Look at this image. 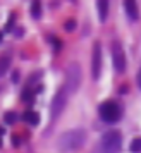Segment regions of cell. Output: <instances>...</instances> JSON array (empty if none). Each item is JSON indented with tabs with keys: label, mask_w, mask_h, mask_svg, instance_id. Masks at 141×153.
Listing matches in <instances>:
<instances>
[{
	"label": "cell",
	"mask_w": 141,
	"mask_h": 153,
	"mask_svg": "<svg viewBox=\"0 0 141 153\" xmlns=\"http://www.w3.org/2000/svg\"><path fill=\"white\" fill-rule=\"evenodd\" d=\"M81 77H83V74H81V67H79L78 64L69 65V69L65 71V81H64V84L60 86V90L55 93V97L52 100V105H50V119H52V120H55V119L64 112L70 95H74L76 90L79 88Z\"/></svg>",
	"instance_id": "6da1fadb"
},
{
	"label": "cell",
	"mask_w": 141,
	"mask_h": 153,
	"mask_svg": "<svg viewBox=\"0 0 141 153\" xmlns=\"http://www.w3.org/2000/svg\"><path fill=\"white\" fill-rule=\"evenodd\" d=\"M85 141H86L85 129H70V131H65L59 138L57 145L64 152H72V150H79L81 146L85 145Z\"/></svg>",
	"instance_id": "7a4b0ae2"
},
{
	"label": "cell",
	"mask_w": 141,
	"mask_h": 153,
	"mask_svg": "<svg viewBox=\"0 0 141 153\" xmlns=\"http://www.w3.org/2000/svg\"><path fill=\"white\" fill-rule=\"evenodd\" d=\"M100 148L103 153H119L122 150V134L119 131H107L102 136Z\"/></svg>",
	"instance_id": "3957f363"
},
{
	"label": "cell",
	"mask_w": 141,
	"mask_h": 153,
	"mask_svg": "<svg viewBox=\"0 0 141 153\" xmlns=\"http://www.w3.org/2000/svg\"><path fill=\"white\" fill-rule=\"evenodd\" d=\"M98 112H100V117L103 122L107 124H114V122H117L122 115V108H120V105L117 102H114V100H107L103 103L98 107Z\"/></svg>",
	"instance_id": "277c9868"
},
{
	"label": "cell",
	"mask_w": 141,
	"mask_h": 153,
	"mask_svg": "<svg viewBox=\"0 0 141 153\" xmlns=\"http://www.w3.org/2000/svg\"><path fill=\"white\" fill-rule=\"evenodd\" d=\"M112 62H114V69L117 71L119 74H122L126 71L127 60H126V53H124V48H122V43L120 42L112 43Z\"/></svg>",
	"instance_id": "5b68a950"
},
{
	"label": "cell",
	"mask_w": 141,
	"mask_h": 153,
	"mask_svg": "<svg viewBox=\"0 0 141 153\" xmlns=\"http://www.w3.org/2000/svg\"><path fill=\"white\" fill-rule=\"evenodd\" d=\"M100 74H102V45H100V42H95L91 57V77L95 81H98Z\"/></svg>",
	"instance_id": "8992f818"
},
{
	"label": "cell",
	"mask_w": 141,
	"mask_h": 153,
	"mask_svg": "<svg viewBox=\"0 0 141 153\" xmlns=\"http://www.w3.org/2000/svg\"><path fill=\"white\" fill-rule=\"evenodd\" d=\"M124 10H126L127 17L131 21H138L140 19V7L136 0H124Z\"/></svg>",
	"instance_id": "52a82bcc"
},
{
	"label": "cell",
	"mask_w": 141,
	"mask_h": 153,
	"mask_svg": "<svg viewBox=\"0 0 141 153\" xmlns=\"http://www.w3.org/2000/svg\"><path fill=\"white\" fill-rule=\"evenodd\" d=\"M96 7H98V17L102 22L107 21L108 16V0H96Z\"/></svg>",
	"instance_id": "ba28073f"
},
{
	"label": "cell",
	"mask_w": 141,
	"mask_h": 153,
	"mask_svg": "<svg viewBox=\"0 0 141 153\" xmlns=\"http://www.w3.org/2000/svg\"><path fill=\"white\" fill-rule=\"evenodd\" d=\"M22 117H24V120H26L29 126H38L40 124V114L35 112V110H26Z\"/></svg>",
	"instance_id": "9c48e42d"
},
{
	"label": "cell",
	"mask_w": 141,
	"mask_h": 153,
	"mask_svg": "<svg viewBox=\"0 0 141 153\" xmlns=\"http://www.w3.org/2000/svg\"><path fill=\"white\" fill-rule=\"evenodd\" d=\"M29 12H31V17L33 19H40L42 17V0H33Z\"/></svg>",
	"instance_id": "30bf717a"
},
{
	"label": "cell",
	"mask_w": 141,
	"mask_h": 153,
	"mask_svg": "<svg viewBox=\"0 0 141 153\" xmlns=\"http://www.w3.org/2000/svg\"><path fill=\"white\" fill-rule=\"evenodd\" d=\"M9 67H10V57L9 55H2L0 57V77L7 72Z\"/></svg>",
	"instance_id": "8fae6325"
},
{
	"label": "cell",
	"mask_w": 141,
	"mask_h": 153,
	"mask_svg": "<svg viewBox=\"0 0 141 153\" xmlns=\"http://www.w3.org/2000/svg\"><path fill=\"white\" fill-rule=\"evenodd\" d=\"M131 152L133 153H141V138H134L133 141H131Z\"/></svg>",
	"instance_id": "7c38bea8"
},
{
	"label": "cell",
	"mask_w": 141,
	"mask_h": 153,
	"mask_svg": "<svg viewBox=\"0 0 141 153\" xmlns=\"http://www.w3.org/2000/svg\"><path fill=\"white\" fill-rule=\"evenodd\" d=\"M16 119H17V115H16L14 112H7L5 114V124H14Z\"/></svg>",
	"instance_id": "4fadbf2b"
},
{
	"label": "cell",
	"mask_w": 141,
	"mask_h": 153,
	"mask_svg": "<svg viewBox=\"0 0 141 153\" xmlns=\"http://www.w3.org/2000/svg\"><path fill=\"white\" fill-rule=\"evenodd\" d=\"M64 28H65V31H74V29H76V21H74V19H69V21L65 22Z\"/></svg>",
	"instance_id": "5bb4252c"
},
{
	"label": "cell",
	"mask_w": 141,
	"mask_h": 153,
	"mask_svg": "<svg viewBox=\"0 0 141 153\" xmlns=\"http://www.w3.org/2000/svg\"><path fill=\"white\" fill-rule=\"evenodd\" d=\"M22 100L24 102H29V100H33V93L29 90H24V93H22Z\"/></svg>",
	"instance_id": "9a60e30c"
},
{
	"label": "cell",
	"mask_w": 141,
	"mask_h": 153,
	"mask_svg": "<svg viewBox=\"0 0 141 153\" xmlns=\"http://www.w3.org/2000/svg\"><path fill=\"white\" fill-rule=\"evenodd\" d=\"M12 24H14V14L9 16V22H7V28H5V31H10V29H12Z\"/></svg>",
	"instance_id": "2e32d148"
},
{
	"label": "cell",
	"mask_w": 141,
	"mask_h": 153,
	"mask_svg": "<svg viewBox=\"0 0 141 153\" xmlns=\"http://www.w3.org/2000/svg\"><path fill=\"white\" fill-rule=\"evenodd\" d=\"M12 83H19V72L17 71L12 72Z\"/></svg>",
	"instance_id": "e0dca14e"
},
{
	"label": "cell",
	"mask_w": 141,
	"mask_h": 153,
	"mask_svg": "<svg viewBox=\"0 0 141 153\" xmlns=\"http://www.w3.org/2000/svg\"><path fill=\"white\" fill-rule=\"evenodd\" d=\"M19 143H21V139L17 138V136H14V138H12V145H14L16 148H17V146H19Z\"/></svg>",
	"instance_id": "ac0fdd59"
},
{
	"label": "cell",
	"mask_w": 141,
	"mask_h": 153,
	"mask_svg": "<svg viewBox=\"0 0 141 153\" xmlns=\"http://www.w3.org/2000/svg\"><path fill=\"white\" fill-rule=\"evenodd\" d=\"M138 86L141 88V69H140V72H138Z\"/></svg>",
	"instance_id": "d6986e66"
},
{
	"label": "cell",
	"mask_w": 141,
	"mask_h": 153,
	"mask_svg": "<svg viewBox=\"0 0 141 153\" xmlns=\"http://www.w3.org/2000/svg\"><path fill=\"white\" fill-rule=\"evenodd\" d=\"M4 132H5V129H4V127H0V134H4Z\"/></svg>",
	"instance_id": "ffe728a7"
},
{
	"label": "cell",
	"mask_w": 141,
	"mask_h": 153,
	"mask_svg": "<svg viewBox=\"0 0 141 153\" xmlns=\"http://www.w3.org/2000/svg\"><path fill=\"white\" fill-rule=\"evenodd\" d=\"M0 42H2V33H0Z\"/></svg>",
	"instance_id": "44dd1931"
},
{
	"label": "cell",
	"mask_w": 141,
	"mask_h": 153,
	"mask_svg": "<svg viewBox=\"0 0 141 153\" xmlns=\"http://www.w3.org/2000/svg\"><path fill=\"white\" fill-rule=\"evenodd\" d=\"M0 146H2V141H0Z\"/></svg>",
	"instance_id": "7402d4cb"
}]
</instances>
